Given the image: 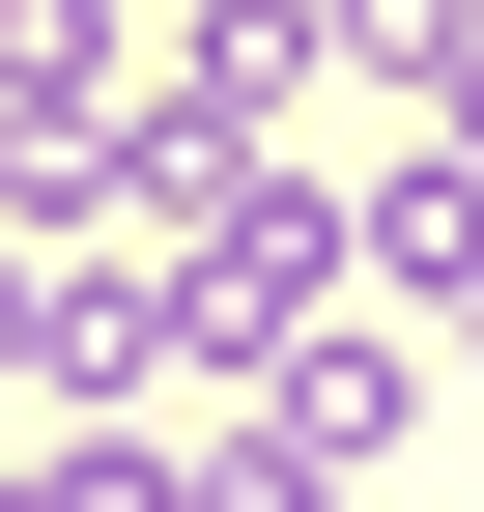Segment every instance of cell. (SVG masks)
<instances>
[{
    "mask_svg": "<svg viewBox=\"0 0 484 512\" xmlns=\"http://www.w3.org/2000/svg\"><path fill=\"white\" fill-rule=\"evenodd\" d=\"M342 285H371V256H342V171H200V228H171V342H200L228 399H257Z\"/></svg>",
    "mask_w": 484,
    "mask_h": 512,
    "instance_id": "cell-1",
    "label": "cell"
},
{
    "mask_svg": "<svg viewBox=\"0 0 484 512\" xmlns=\"http://www.w3.org/2000/svg\"><path fill=\"white\" fill-rule=\"evenodd\" d=\"M257 427H285V456H314V484H371L399 427H428V313H314V342L257 370Z\"/></svg>",
    "mask_w": 484,
    "mask_h": 512,
    "instance_id": "cell-2",
    "label": "cell"
},
{
    "mask_svg": "<svg viewBox=\"0 0 484 512\" xmlns=\"http://www.w3.org/2000/svg\"><path fill=\"white\" fill-rule=\"evenodd\" d=\"M342 256H371V313H456V285H484V143H399V171H342Z\"/></svg>",
    "mask_w": 484,
    "mask_h": 512,
    "instance_id": "cell-3",
    "label": "cell"
},
{
    "mask_svg": "<svg viewBox=\"0 0 484 512\" xmlns=\"http://www.w3.org/2000/svg\"><path fill=\"white\" fill-rule=\"evenodd\" d=\"M29 370H57V399H143V370H171V256H57V285H29Z\"/></svg>",
    "mask_w": 484,
    "mask_h": 512,
    "instance_id": "cell-4",
    "label": "cell"
},
{
    "mask_svg": "<svg viewBox=\"0 0 484 512\" xmlns=\"http://www.w3.org/2000/svg\"><path fill=\"white\" fill-rule=\"evenodd\" d=\"M171 456H143V427H57V456H0V512H143Z\"/></svg>",
    "mask_w": 484,
    "mask_h": 512,
    "instance_id": "cell-5",
    "label": "cell"
},
{
    "mask_svg": "<svg viewBox=\"0 0 484 512\" xmlns=\"http://www.w3.org/2000/svg\"><path fill=\"white\" fill-rule=\"evenodd\" d=\"M143 512H342V484H314V456H285V427H228V456H171Z\"/></svg>",
    "mask_w": 484,
    "mask_h": 512,
    "instance_id": "cell-6",
    "label": "cell"
},
{
    "mask_svg": "<svg viewBox=\"0 0 484 512\" xmlns=\"http://www.w3.org/2000/svg\"><path fill=\"white\" fill-rule=\"evenodd\" d=\"M428 342H456V370H484V285H456V313H428Z\"/></svg>",
    "mask_w": 484,
    "mask_h": 512,
    "instance_id": "cell-7",
    "label": "cell"
},
{
    "mask_svg": "<svg viewBox=\"0 0 484 512\" xmlns=\"http://www.w3.org/2000/svg\"><path fill=\"white\" fill-rule=\"evenodd\" d=\"M456 29H484V0H456Z\"/></svg>",
    "mask_w": 484,
    "mask_h": 512,
    "instance_id": "cell-8",
    "label": "cell"
}]
</instances>
